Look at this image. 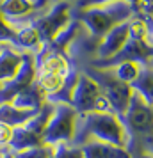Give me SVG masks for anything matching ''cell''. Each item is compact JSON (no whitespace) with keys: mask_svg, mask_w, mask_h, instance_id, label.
<instances>
[{"mask_svg":"<svg viewBox=\"0 0 153 158\" xmlns=\"http://www.w3.org/2000/svg\"><path fill=\"white\" fill-rule=\"evenodd\" d=\"M137 15H153V0H135Z\"/></svg>","mask_w":153,"mask_h":158,"instance_id":"22","label":"cell"},{"mask_svg":"<svg viewBox=\"0 0 153 158\" xmlns=\"http://www.w3.org/2000/svg\"><path fill=\"white\" fill-rule=\"evenodd\" d=\"M84 71L98 84L105 100L109 101L110 112H114L117 117H123L132 96V85L125 84V82H119L109 69H98V68L89 66Z\"/></svg>","mask_w":153,"mask_h":158,"instance_id":"7","label":"cell"},{"mask_svg":"<svg viewBox=\"0 0 153 158\" xmlns=\"http://www.w3.org/2000/svg\"><path fill=\"white\" fill-rule=\"evenodd\" d=\"M77 114L86 112H110L109 101L105 100L100 87L86 71H79L70 93V103Z\"/></svg>","mask_w":153,"mask_h":158,"instance_id":"5","label":"cell"},{"mask_svg":"<svg viewBox=\"0 0 153 158\" xmlns=\"http://www.w3.org/2000/svg\"><path fill=\"white\" fill-rule=\"evenodd\" d=\"M75 123H77V110L68 103H53V112L50 121L46 123L43 131L45 146H55V144H71L75 135Z\"/></svg>","mask_w":153,"mask_h":158,"instance_id":"8","label":"cell"},{"mask_svg":"<svg viewBox=\"0 0 153 158\" xmlns=\"http://www.w3.org/2000/svg\"><path fill=\"white\" fill-rule=\"evenodd\" d=\"M53 112V103L45 101L41 110L37 112L32 119L16 126L15 133H13V140L9 144V151L11 153H22V151H29L34 148H41L43 144V131L46 128V123L50 121V115Z\"/></svg>","mask_w":153,"mask_h":158,"instance_id":"6","label":"cell"},{"mask_svg":"<svg viewBox=\"0 0 153 158\" xmlns=\"http://www.w3.org/2000/svg\"><path fill=\"white\" fill-rule=\"evenodd\" d=\"M70 2H73V0H70Z\"/></svg>","mask_w":153,"mask_h":158,"instance_id":"28","label":"cell"},{"mask_svg":"<svg viewBox=\"0 0 153 158\" xmlns=\"http://www.w3.org/2000/svg\"><path fill=\"white\" fill-rule=\"evenodd\" d=\"M126 41H128V20L117 23L116 27H112L107 34L100 37V41L96 43V60L100 62L114 57L121 52Z\"/></svg>","mask_w":153,"mask_h":158,"instance_id":"10","label":"cell"},{"mask_svg":"<svg viewBox=\"0 0 153 158\" xmlns=\"http://www.w3.org/2000/svg\"><path fill=\"white\" fill-rule=\"evenodd\" d=\"M16 50L20 52H29L32 55H36L37 52L41 50V39H39V34H37V30L34 29V25L32 23H25L22 27H18L16 29V36H15V43H13Z\"/></svg>","mask_w":153,"mask_h":158,"instance_id":"12","label":"cell"},{"mask_svg":"<svg viewBox=\"0 0 153 158\" xmlns=\"http://www.w3.org/2000/svg\"><path fill=\"white\" fill-rule=\"evenodd\" d=\"M39 110H23V108H16L11 103H0V123H6L9 126H22L25 123L32 119Z\"/></svg>","mask_w":153,"mask_h":158,"instance_id":"17","label":"cell"},{"mask_svg":"<svg viewBox=\"0 0 153 158\" xmlns=\"http://www.w3.org/2000/svg\"><path fill=\"white\" fill-rule=\"evenodd\" d=\"M4 153H6V149H0V158H2V155H4Z\"/></svg>","mask_w":153,"mask_h":158,"instance_id":"26","label":"cell"},{"mask_svg":"<svg viewBox=\"0 0 153 158\" xmlns=\"http://www.w3.org/2000/svg\"><path fill=\"white\" fill-rule=\"evenodd\" d=\"M132 89L135 93H139V96L150 107H153V62H148V64L142 66L139 77L132 84Z\"/></svg>","mask_w":153,"mask_h":158,"instance_id":"16","label":"cell"},{"mask_svg":"<svg viewBox=\"0 0 153 158\" xmlns=\"http://www.w3.org/2000/svg\"><path fill=\"white\" fill-rule=\"evenodd\" d=\"M50 156L48 158H84L80 146H73V144H55L50 146Z\"/></svg>","mask_w":153,"mask_h":158,"instance_id":"19","label":"cell"},{"mask_svg":"<svg viewBox=\"0 0 153 158\" xmlns=\"http://www.w3.org/2000/svg\"><path fill=\"white\" fill-rule=\"evenodd\" d=\"M23 60V52L13 44H0V85L15 77Z\"/></svg>","mask_w":153,"mask_h":158,"instance_id":"11","label":"cell"},{"mask_svg":"<svg viewBox=\"0 0 153 158\" xmlns=\"http://www.w3.org/2000/svg\"><path fill=\"white\" fill-rule=\"evenodd\" d=\"M146 23V29H148V36H146V43L153 46V15H142Z\"/></svg>","mask_w":153,"mask_h":158,"instance_id":"23","label":"cell"},{"mask_svg":"<svg viewBox=\"0 0 153 158\" xmlns=\"http://www.w3.org/2000/svg\"><path fill=\"white\" fill-rule=\"evenodd\" d=\"M142 66L144 64H142V62H137V60H123V62H117V64L110 66L107 69H109L119 82H125V84L132 85V84L135 82V78L139 77Z\"/></svg>","mask_w":153,"mask_h":158,"instance_id":"18","label":"cell"},{"mask_svg":"<svg viewBox=\"0 0 153 158\" xmlns=\"http://www.w3.org/2000/svg\"><path fill=\"white\" fill-rule=\"evenodd\" d=\"M80 148L84 158H132V153L128 149L105 142H86Z\"/></svg>","mask_w":153,"mask_h":158,"instance_id":"13","label":"cell"},{"mask_svg":"<svg viewBox=\"0 0 153 158\" xmlns=\"http://www.w3.org/2000/svg\"><path fill=\"white\" fill-rule=\"evenodd\" d=\"M2 158H16L15 153H11V151H6L4 155H2Z\"/></svg>","mask_w":153,"mask_h":158,"instance_id":"25","label":"cell"},{"mask_svg":"<svg viewBox=\"0 0 153 158\" xmlns=\"http://www.w3.org/2000/svg\"><path fill=\"white\" fill-rule=\"evenodd\" d=\"M121 121L128 131V151H139V155L153 156V107H150L134 89Z\"/></svg>","mask_w":153,"mask_h":158,"instance_id":"2","label":"cell"},{"mask_svg":"<svg viewBox=\"0 0 153 158\" xmlns=\"http://www.w3.org/2000/svg\"><path fill=\"white\" fill-rule=\"evenodd\" d=\"M132 15H135V9L128 0H116L103 6H89L80 7L73 16L82 23V27L89 32V37L100 41L103 34H107L117 23L128 20Z\"/></svg>","mask_w":153,"mask_h":158,"instance_id":"3","label":"cell"},{"mask_svg":"<svg viewBox=\"0 0 153 158\" xmlns=\"http://www.w3.org/2000/svg\"><path fill=\"white\" fill-rule=\"evenodd\" d=\"M36 82V62L34 55L29 52H23V60L22 66L15 77L7 82H4L0 85V103H9L18 93H22L23 89H27Z\"/></svg>","mask_w":153,"mask_h":158,"instance_id":"9","label":"cell"},{"mask_svg":"<svg viewBox=\"0 0 153 158\" xmlns=\"http://www.w3.org/2000/svg\"><path fill=\"white\" fill-rule=\"evenodd\" d=\"M75 77H77V73L71 75L70 78L61 77V75H55V73H36V85L45 94V100H48V98H52V96H55V94L61 93Z\"/></svg>","mask_w":153,"mask_h":158,"instance_id":"14","label":"cell"},{"mask_svg":"<svg viewBox=\"0 0 153 158\" xmlns=\"http://www.w3.org/2000/svg\"><path fill=\"white\" fill-rule=\"evenodd\" d=\"M86 142H105L116 148L128 149V131L121 117H117L114 112L77 114L75 135L71 144L82 146Z\"/></svg>","mask_w":153,"mask_h":158,"instance_id":"1","label":"cell"},{"mask_svg":"<svg viewBox=\"0 0 153 158\" xmlns=\"http://www.w3.org/2000/svg\"><path fill=\"white\" fill-rule=\"evenodd\" d=\"M109 2H116V0H80V7H89V6H103Z\"/></svg>","mask_w":153,"mask_h":158,"instance_id":"24","label":"cell"},{"mask_svg":"<svg viewBox=\"0 0 153 158\" xmlns=\"http://www.w3.org/2000/svg\"><path fill=\"white\" fill-rule=\"evenodd\" d=\"M13 133H15L13 126H9L6 123H0V149L9 151V144L13 140Z\"/></svg>","mask_w":153,"mask_h":158,"instance_id":"21","label":"cell"},{"mask_svg":"<svg viewBox=\"0 0 153 158\" xmlns=\"http://www.w3.org/2000/svg\"><path fill=\"white\" fill-rule=\"evenodd\" d=\"M73 18V2L70 0H53L50 6L39 11L30 18V23L39 34L43 44H48L64 29Z\"/></svg>","mask_w":153,"mask_h":158,"instance_id":"4","label":"cell"},{"mask_svg":"<svg viewBox=\"0 0 153 158\" xmlns=\"http://www.w3.org/2000/svg\"><path fill=\"white\" fill-rule=\"evenodd\" d=\"M141 158H153V156H146V155H141Z\"/></svg>","mask_w":153,"mask_h":158,"instance_id":"27","label":"cell"},{"mask_svg":"<svg viewBox=\"0 0 153 158\" xmlns=\"http://www.w3.org/2000/svg\"><path fill=\"white\" fill-rule=\"evenodd\" d=\"M45 101H46L45 100V94L41 93V89L34 82L32 85H29L27 89H23L22 93L16 94L9 103L16 108H23V110H41Z\"/></svg>","mask_w":153,"mask_h":158,"instance_id":"15","label":"cell"},{"mask_svg":"<svg viewBox=\"0 0 153 158\" xmlns=\"http://www.w3.org/2000/svg\"><path fill=\"white\" fill-rule=\"evenodd\" d=\"M15 36H16V29L0 13V44H13Z\"/></svg>","mask_w":153,"mask_h":158,"instance_id":"20","label":"cell"}]
</instances>
